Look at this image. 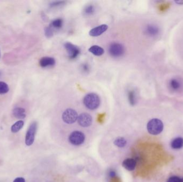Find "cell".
<instances>
[{"mask_svg": "<svg viewBox=\"0 0 183 182\" xmlns=\"http://www.w3.org/2000/svg\"><path fill=\"white\" fill-rule=\"evenodd\" d=\"M83 103L88 109L94 110L99 108L100 104V98L95 93H90L85 96Z\"/></svg>", "mask_w": 183, "mask_h": 182, "instance_id": "cell-1", "label": "cell"}, {"mask_svg": "<svg viewBox=\"0 0 183 182\" xmlns=\"http://www.w3.org/2000/svg\"><path fill=\"white\" fill-rule=\"evenodd\" d=\"M147 128L150 134L157 135L160 134L163 130V123L160 119H151L148 122Z\"/></svg>", "mask_w": 183, "mask_h": 182, "instance_id": "cell-2", "label": "cell"}, {"mask_svg": "<svg viewBox=\"0 0 183 182\" xmlns=\"http://www.w3.org/2000/svg\"><path fill=\"white\" fill-rule=\"evenodd\" d=\"M37 130V123L33 122L28 127L25 136V144L27 146H31L33 144L35 139L36 132Z\"/></svg>", "mask_w": 183, "mask_h": 182, "instance_id": "cell-3", "label": "cell"}, {"mask_svg": "<svg viewBox=\"0 0 183 182\" xmlns=\"http://www.w3.org/2000/svg\"><path fill=\"white\" fill-rule=\"evenodd\" d=\"M78 115L77 112L72 108H67L62 114V119L67 124H72L78 120Z\"/></svg>", "mask_w": 183, "mask_h": 182, "instance_id": "cell-4", "label": "cell"}, {"mask_svg": "<svg viewBox=\"0 0 183 182\" xmlns=\"http://www.w3.org/2000/svg\"><path fill=\"white\" fill-rule=\"evenodd\" d=\"M85 139L84 134L79 131H74L69 137V141L71 144L76 146L82 145Z\"/></svg>", "mask_w": 183, "mask_h": 182, "instance_id": "cell-5", "label": "cell"}, {"mask_svg": "<svg viewBox=\"0 0 183 182\" xmlns=\"http://www.w3.org/2000/svg\"><path fill=\"white\" fill-rule=\"evenodd\" d=\"M124 47L119 43H112L109 47V52L113 57H119L123 55Z\"/></svg>", "mask_w": 183, "mask_h": 182, "instance_id": "cell-6", "label": "cell"}, {"mask_svg": "<svg viewBox=\"0 0 183 182\" xmlns=\"http://www.w3.org/2000/svg\"><path fill=\"white\" fill-rule=\"evenodd\" d=\"M78 122L79 125L82 127H88L92 123V117L91 115L87 113H83L79 115L78 117Z\"/></svg>", "mask_w": 183, "mask_h": 182, "instance_id": "cell-7", "label": "cell"}, {"mask_svg": "<svg viewBox=\"0 0 183 182\" xmlns=\"http://www.w3.org/2000/svg\"><path fill=\"white\" fill-rule=\"evenodd\" d=\"M64 47L67 51L69 57L71 59L76 58L80 53L79 49L77 46L70 42L65 43Z\"/></svg>", "mask_w": 183, "mask_h": 182, "instance_id": "cell-8", "label": "cell"}, {"mask_svg": "<svg viewBox=\"0 0 183 182\" xmlns=\"http://www.w3.org/2000/svg\"><path fill=\"white\" fill-rule=\"evenodd\" d=\"M108 26L107 25H101L100 26L92 28L89 32V34L90 36H93V37L98 36H101L102 34L106 32V30H108Z\"/></svg>", "mask_w": 183, "mask_h": 182, "instance_id": "cell-9", "label": "cell"}, {"mask_svg": "<svg viewBox=\"0 0 183 182\" xmlns=\"http://www.w3.org/2000/svg\"><path fill=\"white\" fill-rule=\"evenodd\" d=\"M136 160L131 158H128L125 159L124 160L122 163L123 167L129 171H132L133 170H135L136 167Z\"/></svg>", "mask_w": 183, "mask_h": 182, "instance_id": "cell-10", "label": "cell"}, {"mask_svg": "<svg viewBox=\"0 0 183 182\" xmlns=\"http://www.w3.org/2000/svg\"><path fill=\"white\" fill-rule=\"evenodd\" d=\"M39 64L42 67L52 66L55 64V60L52 57H44L40 60Z\"/></svg>", "mask_w": 183, "mask_h": 182, "instance_id": "cell-11", "label": "cell"}, {"mask_svg": "<svg viewBox=\"0 0 183 182\" xmlns=\"http://www.w3.org/2000/svg\"><path fill=\"white\" fill-rule=\"evenodd\" d=\"M159 33V29L157 26L153 25H149L147 26L145 29V33L150 36H155Z\"/></svg>", "mask_w": 183, "mask_h": 182, "instance_id": "cell-12", "label": "cell"}, {"mask_svg": "<svg viewBox=\"0 0 183 182\" xmlns=\"http://www.w3.org/2000/svg\"><path fill=\"white\" fill-rule=\"evenodd\" d=\"M170 89L174 91H179L182 87V84L177 79H172L169 82Z\"/></svg>", "mask_w": 183, "mask_h": 182, "instance_id": "cell-13", "label": "cell"}, {"mask_svg": "<svg viewBox=\"0 0 183 182\" xmlns=\"http://www.w3.org/2000/svg\"><path fill=\"white\" fill-rule=\"evenodd\" d=\"M13 116L17 119H23L26 117V113L24 108H16L12 111Z\"/></svg>", "mask_w": 183, "mask_h": 182, "instance_id": "cell-14", "label": "cell"}, {"mask_svg": "<svg viewBox=\"0 0 183 182\" xmlns=\"http://www.w3.org/2000/svg\"><path fill=\"white\" fill-rule=\"evenodd\" d=\"M88 51L91 52L92 54H93L94 55L96 56H101L105 52V50L102 47L96 45L91 46Z\"/></svg>", "mask_w": 183, "mask_h": 182, "instance_id": "cell-15", "label": "cell"}, {"mask_svg": "<svg viewBox=\"0 0 183 182\" xmlns=\"http://www.w3.org/2000/svg\"><path fill=\"white\" fill-rule=\"evenodd\" d=\"M171 146L173 149H180L183 147V138L181 137H177L171 141Z\"/></svg>", "mask_w": 183, "mask_h": 182, "instance_id": "cell-16", "label": "cell"}, {"mask_svg": "<svg viewBox=\"0 0 183 182\" xmlns=\"http://www.w3.org/2000/svg\"><path fill=\"white\" fill-rule=\"evenodd\" d=\"M24 121L22 120H19V121L15 123L11 126V132H13V133H16V132H18L19 130L22 129V127L24 126Z\"/></svg>", "mask_w": 183, "mask_h": 182, "instance_id": "cell-17", "label": "cell"}, {"mask_svg": "<svg viewBox=\"0 0 183 182\" xmlns=\"http://www.w3.org/2000/svg\"><path fill=\"white\" fill-rule=\"evenodd\" d=\"M114 144L118 147H124L126 145L127 141L123 137H118L114 141Z\"/></svg>", "mask_w": 183, "mask_h": 182, "instance_id": "cell-18", "label": "cell"}, {"mask_svg": "<svg viewBox=\"0 0 183 182\" xmlns=\"http://www.w3.org/2000/svg\"><path fill=\"white\" fill-rule=\"evenodd\" d=\"M128 99L131 105H135L136 103V94L134 90H130L129 91Z\"/></svg>", "mask_w": 183, "mask_h": 182, "instance_id": "cell-19", "label": "cell"}, {"mask_svg": "<svg viewBox=\"0 0 183 182\" xmlns=\"http://www.w3.org/2000/svg\"><path fill=\"white\" fill-rule=\"evenodd\" d=\"M9 90V87L5 82L0 81V94H4Z\"/></svg>", "mask_w": 183, "mask_h": 182, "instance_id": "cell-20", "label": "cell"}, {"mask_svg": "<svg viewBox=\"0 0 183 182\" xmlns=\"http://www.w3.org/2000/svg\"><path fill=\"white\" fill-rule=\"evenodd\" d=\"M63 21L60 18L56 19L51 23V26L54 28H59L62 27Z\"/></svg>", "mask_w": 183, "mask_h": 182, "instance_id": "cell-21", "label": "cell"}, {"mask_svg": "<svg viewBox=\"0 0 183 182\" xmlns=\"http://www.w3.org/2000/svg\"><path fill=\"white\" fill-rule=\"evenodd\" d=\"M84 13L85 15L89 16V15H91L93 14L94 12H95V8L94 7V6H87L85 8Z\"/></svg>", "mask_w": 183, "mask_h": 182, "instance_id": "cell-22", "label": "cell"}, {"mask_svg": "<svg viewBox=\"0 0 183 182\" xmlns=\"http://www.w3.org/2000/svg\"><path fill=\"white\" fill-rule=\"evenodd\" d=\"M45 34L46 36L47 37H52L53 36V31L51 27H47L45 29Z\"/></svg>", "mask_w": 183, "mask_h": 182, "instance_id": "cell-23", "label": "cell"}, {"mask_svg": "<svg viewBox=\"0 0 183 182\" xmlns=\"http://www.w3.org/2000/svg\"><path fill=\"white\" fill-rule=\"evenodd\" d=\"M180 178L176 176L170 177L166 182H180Z\"/></svg>", "mask_w": 183, "mask_h": 182, "instance_id": "cell-24", "label": "cell"}, {"mask_svg": "<svg viewBox=\"0 0 183 182\" xmlns=\"http://www.w3.org/2000/svg\"><path fill=\"white\" fill-rule=\"evenodd\" d=\"M64 3V1H57V2H53L51 4V6L52 7H54L61 6Z\"/></svg>", "mask_w": 183, "mask_h": 182, "instance_id": "cell-25", "label": "cell"}, {"mask_svg": "<svg viewBox=\"0 0 183 182\" xmlns=\"http://www.w3.org/2000/svg\"><path fill=\"white\" fill-rule=\"evenodd\" d=\"M13 182H25V180L23 177H17Z\"/></svg>", "mask_w": 183, "mask_h": 182, "instance_id": "cell-26", "label": "cell"}, {"mask_svg": "<svg viewBox=\"0 0 183 182\" xmlns=\"http://www.w3.org/2000/svg\"><path fill=\"white\" fill-rule=\"evenodd\" d=\"M82 69H83L84 71H86V72L87 71V72H88V69H88V65H84L83 66H82Z\"/></svg>", "mask_w": 183, "mask_h": 182, "instance_id": "cell-27", "label": "cell"}, {"mask_svg": "<svg viewBox=\"0 0 183 182\" xmlns=\"http://www.w3.org/2000/svg\"><path fill=\"white\" fill-rule=\"evenodd\" d=\"M176 3L178 4H180V5H183V0H178V1H175Z\"/></svg>", "mask_w": 183, "mask_h": 182, "instance_id": "cell-28", "label": "cell"}, {"mask_svg": "<svg viewBox=\"0 0 183 182\" xmlns=\"http://www.w3.org/2000/svg\"><path fill=\"white\" fill-rule=\"evenodd\" d=\"M109 175H110V176H115V173L113 171H111V172H110V173H109Z\"/></svg>", "mask_w": 183, "mask_h": 182, "instance_id": "cell-29", "label": "cell"}, {"mask_svg": "<svg viewBox=\"0 0 183 182\" xmlns=\"http://www.w3.org/2000/svg\"><path fill=\"white\" fill-rule=\"evenodd\" d=\"M180 182H183V178L180 179Z\"/></svg>", "mask_w": 183, "mask_h": 182, "instance_id": "cell-30", "label": "cell"}]
</instances>
